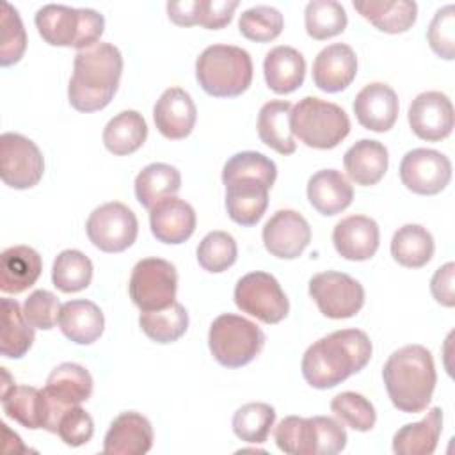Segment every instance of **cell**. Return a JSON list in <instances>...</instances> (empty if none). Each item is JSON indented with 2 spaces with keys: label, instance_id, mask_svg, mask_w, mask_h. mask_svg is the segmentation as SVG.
Masks as SVG:
<instances>
[{
  "label": "cell",
  "instance_id": "1",
  "mask_svg": "<svg viewBox=\"0 0 455 455\" xmlns=\"http://www.w3.org/2000/svg\"><path fill=\"white\" fill-rule=\"evenodd\" d=\"M373 345L361 329L334 331L313 345L302 355L304 380L316 389H331L359 373L371 359Z\"/></svg>",
  "mask_w": 455,
  "mask_h": 455
},
{
  "label": "cell",
  "instance_id": "2",
  "mask_svg": "<svg viewBox=\"0 0 455 455\" xmlns=\"http://www.w3.org/2000/svg\"><path fill=\"white\" fill-rule=\"evenodd\" d=\"M123 73V55L110 43H98L80 50L73 60L68 85L69 105L78 112L105 108L117 92Z\"/></svg>",
  "mask_w": 455,
  "mask_h": 455
},
{
  "label": "cell",
  "instance_id": "3",
  "mask_svg": "<svg viewBox=\"0 0 455 455\" xmlns=\"http://www.w3.org/2000/svg\"><path fill=\"white\" fill-rule=\"evenodd\" d=\"M382 380L391 403L407 414L423 412L437 382L434 357L423 345L395 350L382 368Z\"/></svg>",
  "mask_w": 455,
  "mask_h": 455
},
{
  "label": "cell",
  "instance_id": "4",
  "mask_svg": "<svg viewBox=\"0 0 455 455\" xmlns=\"http://www.w3.org/2000/svg\"><path fill=\"white\" fill-rule=\"evenodd\" d=\"M196 78L213 98L240 96L252 82V59L240 46L212 44L196 60Z\"/></svg>",
  "mask_w": 455,
  "mask_h": 455
},
{
  "label": "cell",
  "instance_id": "5",
  "mask_svg": "<svg viewBox=\"0 0 455 455\" xmlns=\"http://www.w3.org/2000/svg\"><path fill=\"white\" fill-rule=\"evenodd\" d=\"M36 27L44 43L85 50L100 43L105 18L94 9H75L60 4H46L36 12Z\"/></svg>",
  "mask_w": 455,
  "mask_h": 455
},
{
  "label": "cell",
  "instance_id": "6",
  "mask_svg": "<svg viewBox=\"0 0 455 455\" xmlns=\"http://www.w3.org/2000/svg\"><path fill=\"white\" fill-rule=\"evenodd\" d=\"M290 130L307 148L332 149L350 133V119L339 105L306 96L291 107Z\"/></svg>",
  "mask_w": 455,
  "mask_h": 455
},
{
  "label": "cell",
  "instance_id": "7",
  "mask_svg": "<svg viewBox=\"0 0 455 455\" xmlns=\"http://www.w3.org/2000/svg\"><path fill=\"white\" fill-rule=\"evenodd\" d=\"M263 345L265 332L254 322L240 315H219L210 325L208 347L220 366H245L256 359Z\"/></svg>",
  "mask_w": 455,
  "mask_h": 455
},
{
  "label": "cell",
  "instance_id": "8",
  "mask_svg": "<svg viewBox=\"0 0 455 455\" xmlns=\"http://www.w3.org/2000/svg\"><path fill=\"white\" fill-rule=\"evenodd\" d=\"M178 272L174 265L162 258H144L132 270L128 291L132 302L140 311H155L176 300Z\"/></svg>",
  "mask_w": 455,
  "mask_h": 455
},
{
  "label": "cell",
  "instance_id": "9",
  "mask_svg": "<svg viewBox=\"0 0 455 455\" xmlns=\"http://www.w3.org/2000/svg\"><path fill=\"white\" fill-rule=\"evenodd\" d=\"M235 304L240 311L263 323H279L290 311V302L279 281L268 272H249L235 286Z\"/></svg>",
  "mask_w": 455,
  "mask_h": 455
},
{
  "label": "cell",
  "instance_id": "10",
  "mask_svg": "<svg viewBox=\"0 0 455 455\" xmlns=\"http://www.w3.org/2000/svg\"><path fill=\"white\" fill-rule=\"evenodd\" d=\"M2 409L5 416L18 421L25 428H44L57 434L60 414L44 389H37L34 386H16L11 382L5 368H2Z\"/></svg>",
  "mask_w": 455,
  "mask_h": 455
},
{
  "label": "cell",
  "instance_id": "11",
  "mask_svg": "<svg viewBox=\"0 0 455 455\" xmlns=\"http://www.w3.org/2000/svg\"><path fill=\"white\" fill-rule=\"evenodd\" d=\"M309 297L320 313L332 320L355 316L364 304V288L348 274L325 270L309 279Z\"/></svg>",
  "mask_w": 455,
  "mask_h": 455
},
{
  "label": "cell",
  "instance_id": "12",
  "mask_svg": "<svg viewBox=\"0 0 455 455\" xmlns=\"http://www.w3.org/2000/svg\"><path fill=\"white\" fill-rule=\"evenodd\" d=\"M87 236L103 252H123L137 240L139 222L123 203L110 201L94 208L85 224Z\"/></svg>",
  "mask_w": 455,
  "mask_h": 455
},
{
  "label": "cell",
  "instance_id": "13",
  "mask_svg": "<svg viewBox=\"0 0 455 455\" xmlns=\"http://www.w3.org/2000/svg\"><path fill=\"white\" fill-rule=\"evenodd\" d=\"M44 160L34 140L21 133L7 132L0 137V176L14 190H27L39 183Z\"/></svg>",
  "mask_w": 455,
  "mask_h": 455
},
{
  "label": "cell",
  "instance_id": "14",
  "mask_svg": "<svg viewBox=\"0 0 455 455\" xmlns=\"http://www.w3.org/2000/svg\"><path fill=\"white\" fill-rule=\"evenodd\" d=\"M400 180L407 190L419 196H435L451 180V162L435 149L416 148L400 162Z\"/></svg>",
  "mask_w": 455,
  "mask_h": 455
},
{
  "label": "cell",
  "instance_id": "15",
  "mask_svg": "<svg viewBox=\"0 0 455 455\" xmlns=\"http://www.w3.org/2000/svg\"><path fill=\"white\" fill-rule=\"evenodd\" d=\"M409 124L416 137L428 142L446 139L453 130V105L441 91H425L409 105Z\"/></svg>",
  "mask_w": 455,
  "mask_h": 455
},
{
  "label": "cell",
  "instance_id": "16",
  "mask_svg": "<svg viewBox=\"0 0 455 455\" xmlns=\"http://www.w3.org/2000/svg\"><path fill=\"white\" fill-rule=\"evenodd\" d=\"M265 249L281 259H295L311 242L307 220L295 210H277L261 231Z\"/></svg>",
  "mask_w": 455,
  "mask_h": 455
},
{
  "label": "cell",
  "instance_id": "17",
  "mask_svg": "<svg viewBox=\"0 0 455 455\" xmlns=\"http://www.w3.org/2000/svg\"><path fill=\"white\" fill-rule=\"evenodd\" d=\"M226 212L229 219L240 226H254L268 206V183L258 178H224Z\"/></svg>",
  "mask_w": 455,
  "mask_h": 455
},
{
  "label": "cell",
  "instance_id": "18",
  "mask_svg": "<svg viewBox=\"0 0 455 455\" xmlns=\"http://www.w3.org/2000/svg\"><path fill=\"white\" fill-rule=\"evenodd\" d=\"M156 130L171 140L185 139L192 133L197 108L192 96L181 87L165 89L153 107Z\"/></svg>",
  "mask_w": 455,
  "mask_h": 455
},
{
  "label": "cell",
  "instance_id": "19",
  "mask_svg": "<svg viewBox=\"0 0 455 455\" xmlns=\"http://www.w3.org/2000/svg\"><path fill=\"white\" fill-rule=\"evenodd\" d=\"M352 108L363 128L382 133L396 123L398 96L387 84L371 82L357 92Z\"/></svg>",
  "mask_w": 455,
  "mask_h": 455
},
{
  "label": "cell",
  "instance_id": "20",
  "mask_svg": "<svg viewBox=\"0 0 455 455\" xmlns=\"http://www.w3.org/2000/svg\"><path fill=\"white\" fill-rule=\"evenodd\" d=\"M153 427L146 416L135 411L121 412L110 423L103 439L107 455H144L153 446Z\"/></svg>",
  "mask_w": 455,
  "mask_h": 455
},
{
  "label": "cell",
  "instance_id": "21",
  "mask_svg": "<svg viewBox=\"0 0 455 455\" xmlns=\"http://www.w3.org/2000/svg\"><path fill=\"white\" fill-rule=\"evenodd\" d=\"M380 242L379 224L366 215H350L341 219L332 229L336 252L350 261L370 259Z\"/></svg>",
  "mask_w": 455,
  "mask_h": 455
},
{
  "label": "cell",
  "instance_id": "22",
  "mask_svg": "<svg viewBox=\"0 0 455 455\" xmlns=\"http://www.w3.org/2000/svg\"><path fill=\"white\" fill-rule=\"evenodd\" d=\"M357 75L355 52L345 43L325 46L313 62V84L323 92L347 89Z\"/></svg>",
  "mask_w": 455,
  "mask_h": 455
},
{
  "label": "cell",
  "instance_id": "23",
  "mask_svg": "<svg viewBox=\"0 0 455 455\" xmlns=\"http://www.w3.org/2000/svg\"><path fill=\"white\" fill-rule=\"evenodd\" d=\"M194 208L178 197H165L149 210V228L158 242L178 245L188 240L196 229Z\"/></svg>",
  "mask_w": 455,
  "mask_h": 455
},
{
  "label": "cell",
  "instance_id": "24",
  "mask_svg": "<svg viewBox=\"0 0 455 455\" xmlns=\"http://www.w3.org/2000/svg\"><path fill=\"white\" fill-rule=\"evenodd\" d=\"M43 389L62 414L68 407L80 405L91 398L92 377L82 364L62 363L50 371Z\"/></svg>",
  "mask_w": 455,
  "mask_h": 455
},
{
  "label": "cell",
  "instance_id": "25",
  "mask_svg": "<svg viewBox=\"0 0 455 455\" xmlns=\"http://www.w3.org/2000/svg\"><path fill=\"white\" fill-rule=\"evenodd\" d=\"M307 199L320 215L332 217L352 204L354 188L339 171L322 169L307 181Z\"/></svg>",
  "mask_w": 455,
  "mask_h": 455
},
{
  "label": "cell",
  "instance_id": "26",
  "mask_svg": "<svg viewBox=\"0 0 455 455\" xmlns=\"http://www.w3.org/2000/svg\"><path fill=\"white\" fill-rule=\"evenodd\" d=\"M387 164V148L382 142L371 139L357 140L347 149L343 156L347 176L361 187L377 185L384 178Z\"/></svg>",
  "mask_w": 455,
  "mask_h": 455
},
{
  "label": "cell",
  "instance_id": "27",
  "mask_svg": "<svg viewBox=\"0 0 455 455\" xmlns=\"http://www.w3.org/2000/svg\"><path fill=\"white\" fill-rule=\"evenodd\" d=\"M43 261L36 249L12 245L0 256V290L12 295L21 293L39 279Z\"/></svg>",
  "mask_w": 455,
  "mask_h": 455
},
{
  "label": "cell",
  "instance_id": "28",
  "mask_svg": "<svg viewBox=\"0 0 455 455\" xmlns=\"http://www.w3.org/2000/svg\"><path fill=\"white\" fill-rule=\"evenodd\" d=\"M59 327L76 345L94 343L105 327V316L98 304L87 299L68 300L60 307Z\"/></svg>",
  "mask_w": 455,
  "mask_h": 455
},
{
  "label": "cell",
  "instance_id": "29",
  "mask_svg": "<svg viewBox=\"0 0 455 455\" xmlns=\"http://www.w3.org/2000/svg\"><path fill=\"white\" fill-rule=\"evenodd\" d=\"M263 73L268 89L275 94H290L297 91L306 76L304 55L293 46H274L263 60Z\"/></svg>",
  "mask_w": 455,
  "mask_h": 455
},
{
  "label": "cell",
  "instance_id": "30",
  "mask_svg": "<svg viewBox=\"0 0 455 455\" xmlns=\"http://www.w3.org/2000/svg\"><path fill=\"white\" fill-rule=\"evenodd\" d=\"M352 5L366 21L386 34L407 32L418 18V5L411 0H354Z\"/></svg>",
  "mask_w": 455,
  "mask_h": 455
},
{
  "label": "cell",
  "instance_id": "31",
  "mask_svg": "<svg viewBox=\"0 0 455 455\" xmlns=\"http://www.w3.org/2000/svg\"><path fill=\"white\" fill-rule=\"evenodd\" d=\"M443 432V409L432 407L421 421L407 423L393 435L396 455H432Z\"/></svg>",
  "mask_w": 455,
  "mask_h": 455
},
{
  "label": "cell",
  "instance_id": "32",
  "mask_svg": "<svg viewBox=\"0 0 455 455\" xmlns=\"http://www.w3.org/2000/svg\"><path fill=\"white\" fill-rule=\"evenodd\" d=\"M291 103L284 100L267 101L258 114V135L265 146L279 155H291L297 142L290 130Z\"/></svg>",
  "mask_w": 455,
  "mask_h": 455
},
{
  "label": "cell",
  "instance_id": "33",
  "mask_svg": "<svg viewBox=\"0 0 455 455\" xmlns=\"http://www.w3.org/2000/svg\"><path fill=\"white\" fill-rule=\"evenodd\" d=\"M2 331L0 354L7 359H21L34 343V327L27 322L16 299L2 297Z\"/></svg>",
  "mask_w": 455,
  "mask_h": 455
},
{
  "label": "cell",
  "instance_id": "34",
  "mask_svg": "<svg viewBox=\"0 0 455 455\" xmlns=\"http://www.w3.org/2000/svg\"><path fill=\"white\" fill-rule=\"evenodd\" d=\"M133 187L139 204L151 210L162 199L178 194L181 187V174L174 165L155 162L137 174Z\"/></svg>",
  "mask_w": 455,
  "mask_h": 455
},
{
  "label": "cell",
  "instance_id": "35",
  "mask_svg": "<svg viewBox=\"0 0 455 455\" xmlns=\"http://www.w3.org/2000/svg\"><path fill=\"white\" fill-rule=\"evenodd\" d=\"M148 139V124L137 110H123L114 116L103 130L105 148L117 156L132 155Z\"/></svg>",
  "mask_w": 455,
  "mask_h": 455
},
{
  "label": "cell",
  "instance_id": "36",
  "mask_svg": "<svg viewBox=\"0 0 455 455\" xmlns=\"http://www.w3.org/2000/svg\"><path fill=\"white\" fill-rule=\"evenodd\" d=\"M434 238L430 231L419 224H405L398 228L391 238L393 259L407 268H421L434 256Z\"/></svg>",
  "mask_w": 455,
  "mask_h": 455
},
{
  "label": "cell",
  "instance_id": "37",
  "mask_svg": "<svg viewBox=\"0 0 455 455\" xmlns=\"http://www.w3.org/2000/svg\"><path fill=\"white\" fill-rule=\"evenodd\" d=\"M139 325L151 341L165 345L180 339L187 332L188 313L181 302L174 300L164 309L140 311Z\"/></svg>",
  "mask_w": 455,
  "mask_h": 455
},
{
  "label": "cell",
  "instance_id": "38",
  "mask_svg": "<svg viewBox=\"0 0 455 455\" xmlns=\"http://www.w3.org/2000/svg\"><path fill=\"white\" fill-rule=\"evenodd\" d=\"M275 444L290 455H318V427L313 418L286 416L274 430Z\"/></svg>",
  "mask_w": 455,
  "mask_h": 455
},
{
  "label": "cell",
  "instance_id": "39",
  "mask_svg": "<svg viewBox=\"0 0 455 455\" xmlns=\"http://www.w3.org/2000/svg\"><path fill=\"white\" fill-rule=\"evenodd\" d=\"M52 281L64 293L85 290L92 281V261L82 251L66 249L53 259Z\"/></svg>",
  "mask_w": 455,
  "mask_h": 455
},
{
  "label": "cell",
  "instance_id": "40",
  "mask_svg": "<svg viewBox=\"0 0 455 455\" xmlns=\"http://www.w3.org/2000/svg\"><path fill=\"white\" fill-rule=\"evenodd\" d=\"M275 421V411L265 402H251L236 409L233 414V432L240 441L251 444H261L268 439V434Z\"/></svg>",
  "mask_w": 455,
  "mask_h": 455
},
{
  "label": "cell",
  "instance_id": "41",
  "mask_svg": "<svg viewBox=\"0 0 455 455\" xmlns=\"http://www.w3.org/2000/svg\"><path fill=\"white\" fill-rule=\"evenodd\" d=\"M347 11L336 0H311L304 11V25L309 37L323 41L347 28Z\"/></svg>",
  "mask_w": 455,
  "mask_h": 455
},
{
  "label": "cell",
  "instance_id": "42",
  "mask_svg": "<svg viewBox=\"0 0 455 455\" xmlns=\"http://www.w3.org/2000/svg\"><path fill=\"white\" fill-rule=\"evenodd\" d=\"M284 27L283 14L272 5H254L245 9L238 18L240 34L256 43L274 41Z\"/></svg>",
  "mask_w": 455,
  "mask_h": 455
},
{
  "label": "cell",
  "instance_id": "43",
  "mask_svg": "<svg viewBox=\"0 0 455 455\" xmlns=\"http://www.w3.org/2000/svg\"><path fill=\"white\" fill-rule=\"evenodd\" d=\"M0 66L7 68L20 62L27 48L25 27L18 11L9 2L0 4Z\"/></svg>",
  "mask_w": 455,
  "mask_h": 455
},
{
  "label": "cell",
  "instance_id": "44",
  "mask_svg": "<svg viewBox=\"0 0 455 455\" xmlns=\"http://www.w3.org/2000/svg\"><path fill=\"white\" fill-rule=\"evenodd\" d=\"M236 242L226 231H210L197 245V261L212 274L228 270L236 261Z\"/></svg>",
  "mask_w": 455,
  "mask_h": 455
},
{
  "label": "cell",
  "instance_id": "45",
  "mask_svg": "<svg viewBox=\"0 0 455 455\" xmlns=\"http://www.w3.org/2000/svg\"><path fill=\"white\" fill-rule=\"evenodd\" d=\"M331 411L345 425L357 432H368L377 421V412L373 403L361 393L343 391L331 400Z\"/></svg>",
  "mask_w": 455,
  "mask_h": 455
},
{
  "label": "cell",
  "instance_id": "46",
  "mask_svg": "<svg viewBox=\"0 0 455 455\" xmlns=\"http://www.w3.org/2000/svg\"><path fill=\"white\" fill-rule=\"evenodd\" d=\"M427 39L435 55L446 60L455 59V5L448 4L435 11L428 30Z\"/></svg>",
  "mask_w": 455,
  "mask_h": 455
},
{
  "label": "cell",
  "instance_id": "47",
  "mask_svg": "<svg viewBox=\"0 0 455 455\" xmlns=\"http://www.w3.org/2000/svg\"><path fill=\"white\" fill-rule=\"evenodd\" d=\"M60 307H62V304L59 302V299L52 291L36 290L25 299L21 309H23V315H25L27 322L34 329L50 331L59 322Z\"/></svg>",
  "mask_w": 455,
  "mask_h": 455
},
{
  "label": "cell",
  "instance_id": "48",
  "mask_svg": "<svg viewBox=\"0 0 455 455\" xmlns=\"http://www.w3.org/2000/svg\"><path fill=\"white\" fill-rule=\"evenodd\" d=\"M94 434V421L91 414L82 409L80 405L68 407L57 423V435L64 441L68 446H82L91 441Z\"/></svg>",
  "mask_w": 455,
  "mask_h": 455
},
{
  "label": "cell",
  "instance_id": "49",
  "mask_svg": "<svg viewBox=\"0 0 455 455\" xmlns=\"http://www.w3.org/2000/svg\"><path fill=\"white\" fill-rule=\"evenodd\" d=\"M238 7V0H197V20L208 30H219L229 25Z\"/></svg>",
  "mask_w": 455,
  "mask_h": 455
},
{
  "label": "cell",
  "instance_id": "50",
  "mask_svg": "<svg viewBox=\"0 0 455 455\" xmlns=\"http://www.w3.org/2000/svg\"><path fill=\"white\" fill-rule=\"evenodd\" d=\"M318 427V455H336L347 446V432L331 416H315Z\"/></svg>",
  "mask_w": 455,
  "mask_h": 455
},
{
  "label": "cell",
  "instance_id": "51",
  "mask_svg": "<svg viewBox=\"0 0 455 455\" xmlns=\"http://www.w3.org/2000/svg\"><path fill=\"white\" fill-rule=\"evenodd\" d=\"M432 297L446 307L455 306V263L448 261L435 270L430 279Z\"/></svg>",
  "mask_w": 455,
  "mask_h": 455
},
{
  "label": "cell",
  "instance_id": "52",
  "mask_svg": "<svg viewBox=\"0 0 455 455\" xmlns=\"http://www.w3.org/2000/svg\"><path fill=\"white\" fill-rule=\"evenodd\" d=\"M167 16L174 25L192 27L197 20V0L167 2Z\"/></svg>",
  "mask_w": 455,
  "mask_h": 455
}]
</instances>
